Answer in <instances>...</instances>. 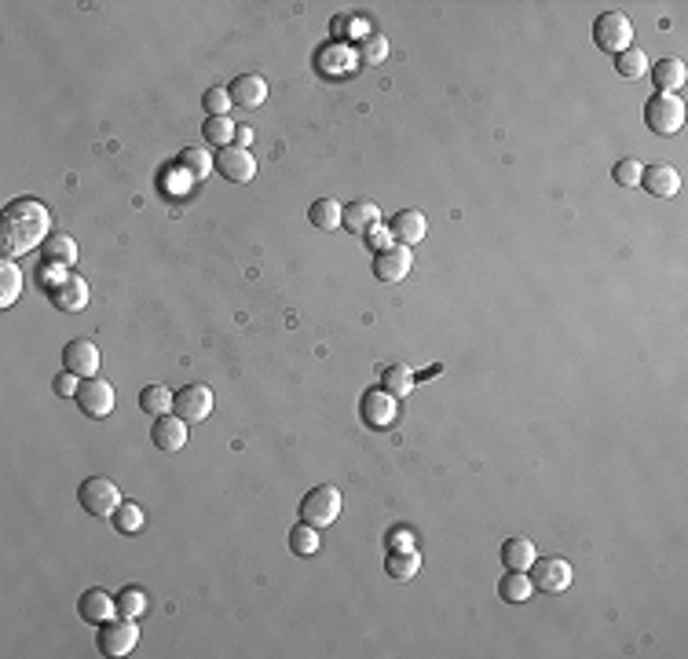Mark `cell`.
I'll return each instance as SVG.
<instances>
[{
	"instance_id": "cell-9",
	"label": "cell",
	"mask_w": 688,
	"mask_h": 659,
	"mask_svg": "<svg viewBox=\"0 0 688 659\" xmlns=\"http://www.w3.org/2000/svg\"><path fill=\"white\" fill-rule=\"evenodd\" d=\"M77 407L85 418H110L114 411V384L103 377H85L77 388Z\"/></svg>"
},
{
	"instance_id": "cell-29",
	"label": "cell",
	"mask_w": 688,
	"mask_h": 659,
	"mask_svg": "<svg viewBox=\"0 0 688 659\" xmlns=\"http://www.w3.org/2000/svg\"><path fill=\"white\" fill-rule=\"evenodd\" d=\"M169 407H173V392H169L165 384H147V388L140 392V411H144V414L162 418V414H169Z\"/></svg>"
},
{
	"instance_id": "cell-10",
	"label": "cell",
	"mask_w": 688,
	"mask_h": 659,
	"mask_svg": "<svg viewBox=\"0 0 688 659\" xmlns=\"http://www.w3.org/2000/svg\"><path fill=\"white\" fill-rule=\"evenodd\" d=\"M359 414L370 429H388L395 418H399V407H395V395L384 392L381 384L377 388H366L363 400H359Z\"/></svg>"
},
{
	"instance_id": "cell-30",
	"label": "cell",
	"mask_w": 688,
	"mask_h": 659,
	"mask_svg": "<svg viewBox=\"0 0 688 659\" xmlns=\"http://www.w3.org/2000/svg\"><path fill=\"white\" fill-rule=\"evenodd\" d=\"M23 294V272L15 268L12 260L0 264V308H12Z\"/></svg>"
},
{
	"instance_id": "cell-1",
	"label": "cell",
	"mask_w": 688,
	"mask_h": 659,
	"mask_svg": "<svg viewBox=\"0 0 688 659\" xmlns=\"http://www.w3.org/2000/svg\"><path fill=\"white\" fill-rule=\"evenodd\" d=\"M52 231V213L37 198H15L5 205V224H0V253L5 260L30 253L48 242Z\"/></svg>"
},
{
	"instance_id": "cell-42",
	"label": "cell",
	"mask_w": 688,
	"mask_h": 659,
	"mask_svg": "<svg viewBox=\"0 0 688 659\" xmlns=\"http://www.w3.org/2000/svg\"><path fill=\"white\" fill-rule=\"evenodd\" d=\"M234 144H238V147H249V144H253V128H249V125H238Z\"/></svg>"
},
{
	"instance_id": "cell-4",
	"label": "cell",
	"mask_w": 688,
	"mask_h": 659,
	"mask_svg": "<svg viewBox=\"0 0 688 659\" xmlns=\"http://www.w3.org/2000/svg\"><path fill=\"white\" fill-rule=\"evenodd\" d=\"M77 502H81L85 513H92V516H99V520H110L114 509H117L125 498H121V491H117L114 480H106V476H88V480H81V487H77Z\"/></svg>"
},
{
	"instance_id": "cell-7",
	"label": "cell",
	"mask_w": 688,
	"mask_h": 659,
	"mask_svg": "<svg viewBox=\"0 0 688 659\" xmlns=\"http://www.w3.org/2000/svg\"><path fill=\"white\" fill-rule=\"evenodd\" d=\"M173 414L191 422H205L213 414V388L209 384H187L180 392H173Z\"/></svg>"
},
{
	"instance_id": "cell-40",
	"label": "cell",
	"mask_w": 688,
	"mask_h": 659,
	"mask_svg": "<svg viewBox=\"0 0 688 659\" xmlns=\"http://www.w3.org/2000/svg\"><path fill=\"white\" fill-rule=\"evenodd\" d=\"M77 388H81V377H77V374L63 370V374L55 377V392H59V395H66V400H77Z\"/></svg>"
},
{
	"instance_id": "cell-19",
	"label": "cell",
	"mask_w": 688,
	"mask_h": 659,
	"mask_svg": "<svg viewBox=\"0 0 688 659\" xmlns=\"http://www.w3.org/2000/svg\"><path fill=\"white\" fill-rule=\"evenodd\" d=\"M534 561H538V550H534V543L527 535H509L502 543V564L509 572H527Z\"/></svg>"
},
{
	"instance_id": "cell-38",
	"label": "cell",
	"mask_w": 688,
	"mask_h": 659,
	"mask_svg": "<svg viewBox=\"0 0 688 659\" xmlns=\"http://www.w3.org/2000/svg\"><path fill=\"white\" fill-rule=\"evenodd\" d=\"M202 103H205V110H209V117H227V106H231V92L224 88V85H213L205 95H202Z\"/></svg>"
},
{
	"instance_id": "cell-39",
	"label": "cell",
	"mask_w": 688,
	"mask_h": 659,
	"mask_svg": "<svg viewBox=\"0 0 688 659\" xmlns=\"http://www.w3.org/2000/svg\"><path fill=\"white\" fill-rule=\"evenodd\" d=\"M384 543H388V554L392 550H414V532H410V527H392Z\"/></svg>"
},
{
	"instance_id": "cell-16",
	"label": "cell",
	"mask_w": 688,
	"mask_h": 659,
	"mask_svg": "<svg viewBox=\"0 0 688 659\" xmlns=\"http://www.w3.org/2000/svg\"><path fill=\"white\" fill-rule=\"evenodd\" d=\"M227 92H231V103H234V106L256 110V106L267 99V81H264L260 74H238V77L227 85Z\"/></svg>"
},
{
	"instance_id": "cell-6",
	"label": "cell",
	"mask_w": 688,
	"mask_h": 659,
	"mask_svg": "<svg viewBox=\"0 0 688 659\" xmlns=\"http://www.w3.org/2000/svg\"><path fill=\"white\" fill-rule=\"evenodd\" d=\"M95 644H99L103 655H128L135 644H140V623L128 619V615L106 619V623H99Z\"/></svg>"
},
{
	"instance_id": "cell-23",
	"label": "cell",
	"mask_w": 688,
	"mask_h": 659,
	"mask_svg": "<svg viewBox=\"0 0 688 659\" xmlns=\"http://www.w3.org/2000/svg\"><path fill=\"white\" fill-rule=\"evenodd\" d=\"M414 384H418V377H414V370H410L406 363H388V366L381 370V388L392 392L395 400H399V395L414 392Z\"/></svg>"
},
{
	"instance_id": "cell-22",
	"label": "cell",
	"mask_w": 688,
	"mask_h": 659,
	"mask_svg": "<svg viewBox=\"0 0 688 659\" xmlns=\"http://www.w3.org/2000/svg\"><path fill=\"white\" fill-rule=\"evenodd\" d=\"M377 224H381V209H377L374 202L359 198V202H348V205H344V227H348L352 235H366V231L377 227Z\"/></svg>"
},
{
	"instance_id": "cell-15",
	"label": "cell",
	"mask_w": 688,
	"mask_h": 659,
	"mask_svg": "<svg viewBox=\"0 0 688 659\" xmlns=\"http://www.w3.org/2000/svg\"><path fill=\"white\" fill-rule=\"evenodd\" d=\"M151 444H155L158 451H180V447H187V422L176 418V414L155 418V425H151Z\"/></svg>"
},
{
	"instance_id": "cell-21",
	"label": "cell",
	"mask_w": 688,
	"mask_h": 659,
	"mask_svg": "<svg viewBox=\"0 0 688 659\" xmlns=\"http://www.w3.org/2000/svg\"><path fill=\"white\" fill-rule=\"evenodd\" d=\"M652 70V81H655V92H681L684 88V81H688V70H684V63L681 59H659L655 66H648Z\"/></svg>"
},
{
	"instance_id": "cell-35",
	"label": "cell",
	"mask_w": 688,
	"mask_h": 659,
	"mask_svg": "<svg viewBox=\"0 0 688 659\" xmlns=\"http://www.w3.org/2000/svg\"><path fill=\"white\" fill-rule=\"evenodd\" d=\"M384 59H388V37L366 34V37L359 41V63H363V66H381Z\"/></svg>"
},
{
	"instance_id": "cell-37",
	"label": "cell",
	"mask_w": 688,
	"mask_h": 659,
	"mask_svg": "<svg viewBox=\"0 0 688 659\" xmlns=\"http://www.w3.org/2000/svg\"><path fill=\"white\" fill-rule=\"evenodd\" d=\"M641 173H644V165H641L637 158H619L615 169H612V176H615L619 187H637V184H641Z\"/></svg>"
},
{
	"instance_id": "cell-11",
	"label": "cell",
	"mask_w": 688,
	"mask_h": 659,
	"mask_svg": "<svg viewBox=\"0 0 688 659\" xmlns=\"http://www.w3.org/2000/svg\"><path fill=\"white\" fill-rule=\"evenodd\" d=\"M213 162H216V173L224 180H231V184H249L256 176V158L249 155V147H238V144L220 147L213 155Z\"/></svg>"
},
{
	"instance_id": "cell-5",
	"label": "cell",
	"mask_w": 688,
	"mask_h": 659,
	"mask_svg": "<svg viewBox=\"0 0 688 659\" xmlns=\"http://www.w3.org/2000/svg\"><path fill=\"white\" fill-rule=\"evenodd\" d=\"M593 45H597L601 52H612V55L633 48V23H630L623 12H604V15H597V23H593Z\"/></svg>"
},
{
	"instance_id": "cell-36",
	"label": "cell",
	"mask_w": 688,
	"mask_h": 659,
	"mask_svg": "<svg viewBox=\"0 0 688 659\" xmlns=\"http://www.w3.org/2000/svg\"><path fill=\"white\" fill-rule=\"evenodd\" d=\"M615 70H619L623 77L637 81V77H644V74H648V55H644L641 48H626V52H619V55H615Z\"/></svg>"
},
{
	"instance_id": "cell-32",
	"label": "cell",
	"mask_w": 688,
	"mask_h": 659,
	"mask_svg": "<svg viewBox=\"0 0 688 659\" xmlns=\"http://www.w3.org/2000/svg\"><path fill=\"white\" fill-rule=\"evenodd\" d=\"M41 249H45V260L63 264V268H70V264L77 260V242L70 235H48V242Z\"/></svg>"
},
{
	"instance_id": "cell-17",
	"label": "cell",
	"mask_w": 688,
	"mask_h": 659,
	"mask_svg": "<svg viewBox=\"0 0 688 659\" xmlns=\"http://www.w3.org/2000/svg\"><path fill=\"white\" fill-rule=\"evenodd\" d=\"M641 187L648 191V195H655V198H673L677 191H681V173L673 169V165H644V173H641Z\"/></svg>"
},
{
	"instance_id": "cell-26",
	"label": "cell",
	"mask_w": 688,
	"mask_h": 659,
	"mask_svg": "<svg viewBox=\"0 0 688 659\" xmlns=\"http://www.w3.org/2000/svg\"><path fill=\"white\" fill-rule=\"evenodd\" d=\"M110 524H114L117 535H140V527L147 524V516H144L140 502H121L114 509V516H110Z\"/></svg>"
},
{
	"instance_id": "cell-28",
	"label": "cell",
	"mask_w": 688,
	"mask_h": 659,
	"mask_svg": "<svg viewBox=\"0 0 688 659\" xmlns=\"http://www.w3.org/2000/svg\"><path fill=\"white\" fill-rule=\"evenodd\" d=\"M418 568H422L418 550H392V554H388V564H384V572H388L395 583L414 579V575H418Z\"/></svg>"
},
{
	"instance_id": "cell-3",
	"label": "cell",
	"mask_w": 688,
	"mask_h": 659,
	"mask_svg": "<svg viewBox=\"0 0 688 659\" xmlns=\"http://www.w3.org/2000/svg\"><path fill=\"white\" fill-rule=\"evenodd\" d=\"M341 509H344V498H341V491L337 487H330V484H319V487H312L304 498H301V520L304 524H312V527H330L337 516H341Z\"/></svg>"
},
{
	"instance_id": "cell-12",
	"label": "cell",
	"mask_w": 688,
	"mask_h": 659,
	"mask_svg": "<svg viewBox=\"0 0 688 659\" xmlns=\"http://www.w3.org/2000/svg\"><path fill=\"white\" fill-rule=\"evenodd\" d=\"M410 268H414V253H410V245H388L381 253H374V275L381 283H403L410 275Z\"/></svg>"
},
{
	"instance_id": "cell-24",
	"label": "cell",
	"mask_w": 688,
	"mask_h": 659,
	"mask_svg": "<svg viewBox=\"0 0 688 659\" xmlns=\"http://www.w3.org/2000/svg\"><path fill=\"white\" fill-rule=\"evenodd\" d=\"M180 169H184V176H187L191 184H202V180L216 169V162H213L209 151H202V147H187V151H180Z\"/></svg>"
},
{
	"instance_id": "cell-14",
	"label": "cell",
	"mask_w": 688,
	"mask_h": 659,
	"mask_svg": "<svg viewBox=\"0 0 688 659\" xmlns=\"http://www.w3.org/2000/svg\"><path fill=\"white\" fill-rule=\"evenodd\" d=\"M388 235H392V242H399V245H418V242L429 235V220H425L422 209H403V213H395V216L388 220Z\"/></svg>"
},
{
	"instance_id": "cell-8",
	"label": "cell",
	"mask_w": 688,
	"mask_h": 659,
	"mask_svg": "<svg viewBox=\"0 0 688 659\" xmlns=\"http://www.w3.org/2000/svg\"><path fill=\"white\" fill-rule=\"evenodd\" d=\"M527 572H531L534 590H542V594H564V590L572 586V579H575V572H572V564H568L564 557H545V561H534Z\"/></svg>"
},
{
	"instance_id": "cell-31",
	"label": "cell",
	"mask_w": 688,
	"mask_h": 659,
	"mask_svg": "<svg viewBox=\"0 0 688 659\" xmlns=\"http://www.w3.org/2000/svg\"><path fill=\"white\" fill-rule=\"evenodd\" d=\"M319 546H323V539H319V527H312V524H297V527H290V550L297 554V557H312V554H319Z\"/></svg>"
},
{
	"instance_id": "cell-33",
	"label": "cell",
	"mask_w": 688,
	"mask_h": 659,
	"mask_svg": "<svg viewBox=\"0 0 688 659\" xmlns=\"http://www.w3.org/2000/svg\"><path fill=\"white\" fill-rule=\"evenodd\" d=\"M202 132H205V140L220 151V147H231V144H234V132H238V125H234L231 117H209V121L202 125Z\"/></svg>"
},
{
	"instance_id": "cell-13",
	"label": "cell",
	"mask_w": 688,
	"mask_h": 659,
	"mask_svg": "<svg viewBox=\"0 0 688 659\" xmlns=\"http://www.w3.org/2000/svg\"><path fill=\"white\" fill-rule=\"evenodd\" d=\"M99 363L103 359H99V348L92 341H85V337L66 341V348H63V370H70V374H77L85 381V377L99 374Z\"/></svg>"
},
{
	"instance_id": "cell-18",
	"label": "cell",
	"mask_w": 688,
	"mask_h": 659,
	"mask_svg": "<svg viewBox=\"0 0 688 659\" xmlns=\"http://www.w3.org/2000/svg\"><path fill=\"white\" fill-rule=\"evenodd\" d=\"M48 297H52V305H55L59 312H81V308L88 305V286H85L81 275L70 272L63 283H55V286L48 290Z\"/></svg>"
},
{
	"instance_id": "cell-2",
	"label": "cell",
	"mask_w": 688,
	"mask_h": 659,
	"mask_svg": "<svg viewBox=\"0 0 688 659\" xmlns=\"http://www.w3.org/2000/svg\"><path fill=\"white\" fill-rule=\"evenodd\" d=\"M644 125L655 132V136H673L684 125V99L670 95V92H655L644 103Z\"/></svg>"
},
{
	"instance_id": "cell-25",
	"label": "cell",
	"mask_w": 688,
	"mask_h": 659,
	"mask_svg": "<svg viewBox=\"0 0 688 659\" xmlns=\"http://www.w3.org/2000/svg\"><path fill=\"white\" fill-rule=\"evenodd\" d=\"M498 594H502V601H509V604H523V601L534 594V583H531L527 572H509V568H505V575L498 579Z\"/></svg>"
},
{
	"instance_id": "cell-34",
	"label": "cell",
	"mask_w": 688,
	"mask_h": 659,
	"mask_svg": "<svg viewBox=\"0 0 688 659\" xmlns=\"http://www.w3.org/2000/svg\"><path fill=\"white\" fill-rule=\"evenodd\" d=\"M114 601H117V615H128V619H140L147 612V594L140 586H125Z\"/></svg>"
},
{
	"instance_id": "cell-41",
	"label": "cell",
	"mask_w": 688,
	"mask_h": 659,
	"mask_svg": "<svg viewBox=\"0 0 688 659\" xmlns=\"http://www.w3.org/2000/svg\"><path fill=\"white\" fill-rule=\"evenodd\" d=\"M363 238H366V245H370L374 253H381V249H388V245H392V235H388V227H381V224H377V227H370V231H366Z\"/></svg>"
},
{
	"instance_id": "cell-27",
	"label": "cell",
	"mask_w": 688,
	"mask_h": 659,
	"mask_svg": "<svg viewBox=\"0 0 688 659\" xmlns=\"http://www.w3.org/2000/svg\"><path fill=\"white\" fill-rule=\"evenodd\" d=\"M308 220H312L319 231H337V227L344 224V205L334 202V198H319V202H312Z\"/></svg>"
},
{
	"instance_id": "cell-20",
	"label": "cell",
	"mask_w": 688,
	"mask_h": 659,
	"mask_svg": "<svg viewBox=\"0 0 688 659\" xmlns=\"http://www.w3.org/2000/svg\"><path fill=\"white\" fill-rule=\"evenodd\" d=\"M77 612H81V619H85V623H106V619H114L117 601H110V594H106V590L92 586V590H85V594H81Z\"/></svg>"
}]
</instances>
